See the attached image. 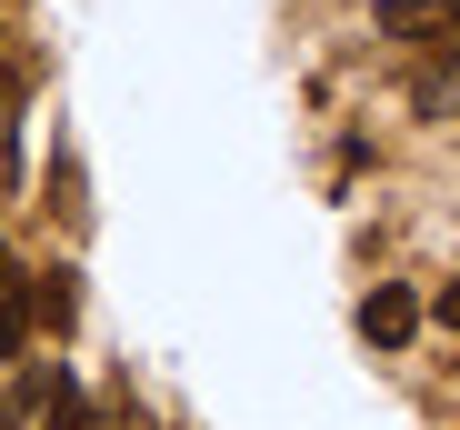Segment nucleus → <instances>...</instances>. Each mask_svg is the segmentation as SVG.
<instances>
[{
    "mask_svg": "<svg viewBox=\"0 0 460 430\" xmlns=\"http://www.w3.org/2000/svg\"><path fill=\"white\" fill-rule=\"evenodd\" d=\"M360 330H370L380 350H411V340H420V301L401 291V280H370V301H360Z\"/></svg>",
    "mask_w": 460,
    "mask_h": 430,
    "instance_id": "nucleus-1",
    "label": "nucleus"
},
{
    "mask_svg": "<svg viewBox=\"0 0 460 430\" xmlns=\"http://www.w3.org/2000/svg\"><path fill=\"white\" fill-rule=\"evenodd\" d=\"M31 320H40V330H70V320H81V270H70V260L31 270Z\"/></svg>",
    "mask_w": 460,
    "mask_h": 430,
    "instance_id": "nucleus-2",
    "label": "nucleus"
},
{
    "mask_svg": "<svg viewBox=\"0 0 460 430\" xmlns=\"http://www.w3.org/2000/svg\"><path fill=\"white\" fill-rule=\"evenodd\" d=\"M0 270H11V250H0Z\"/></svg>",
    "mask_w": 460,
    "mask_h": 430,
    "instance_id": "nucleus-7",
    "label": "nucleus"
},
{
    "mask_svg": "<svg viewBox=\"0 0 460 430\" xmlns=\"http://www.w3.org/2000/svg\"><path fill=\"white\" fill-rule=\"evenodd\" d=\"M21 340H31V270L11 260L0 270V361H21Z\"/></svg>",
    "mask_w": 460,
    "mask_h": 430,
    "instance_id": "nucleus-3",
    "label": "nucleus"
},
{
    "mask_svg": "<svg viewBox=\"0 0 460 430\" xmlns=\"http://www.w3.org/2000/svg\"><path fill=\"white\" fill-rule=\"evenodd\" d=\"M420 21H460V0H380V31H420Z\"/></svg>",
    "mask_w": 460,
    "mask_h": 430,
    "instance_id": "nucleus-4",
    "label": "nucleus"
},
{
    "mask_svg": "<svg viewBox=\"0 0 460 430\" xmlns=\"http://www.w3.org/2000/svg\"><path fill=\"white\" fill-rule=\"evenodd\" d=\"M50 430H91V400H81L70 371H50Z\"/></svg>",
    "mask_w": 460,
    "mask_h": 430,
    "instance_id": "nucleus-5",
    "label": "nucleus"
},
{
    "mask_svg": "<svg viewBox=\"0 0 460 430\" xmlns=\"http://www.w3.org/2000/svg\"><path fill=\"white\" fill-rule=\"evenodd\" d=\"M430 320H440V330H450V340H460V280H450V291H440V301H430Z\"/></svg>",
    "mask_w": 460,
    "mask_h": 430,
    "instance_id": "nucleus-6",
    "label": "nucleus"
}]
</instances>
